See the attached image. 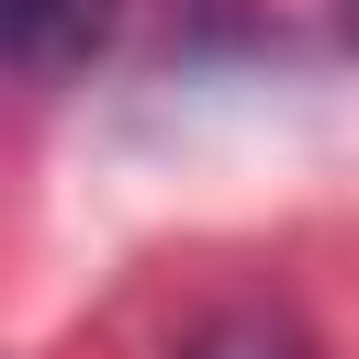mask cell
Here are the masks:
<instances>
[{"label": "cell", "mask_w": 359, "mask_h": 359, "mask_svg": "<svg viewBox=\"0 0 359 359\" xmlns=\"http://www.w3.org/2000/svg\"><path fill=\"white\" fill-rule=\"evenodd\" d=\"M112 11L123 0H0V34H11V67L34 90H56L67 67H90L112 45Z\"/></svg>", "instance_id": "6da1fadb"}, {"label": "cell", "mask_w": 359, "mask_h": 359, "mask_svg": "<svg viewBox=\"0 0 359 359\" xmlns=\"http://www.w3.org/2000/svg\"><path fill=\"white\" fill-rule=\"evenodd\" d=\"M180 359H314V348H303V325H292V314H258V303H236V314H202Z\"/></svg>", "instance_id": "7a4b0ae2"}, {"label": "cell", "mask_w": 359, "mask_h": 359, "mask_svg": "<svg viewBox=\"0 0 359 359\" xmlns=\"http://www.w3.org/2000/svg\"><path fill=\"white\" fill-rule=\"evenodd\" d=\"M337 22H348V34H359V0H337Z\"/></svg>", "instance_id": "3957f363"}]
</instances>
